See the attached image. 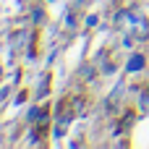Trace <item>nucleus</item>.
Segmentation results:
<instances>
[]
</instances>
